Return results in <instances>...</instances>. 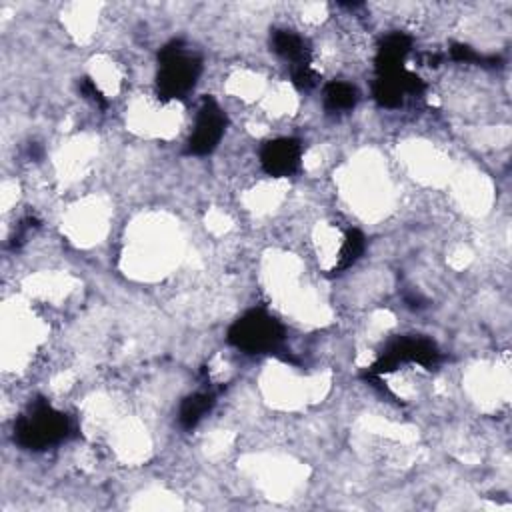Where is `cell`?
Wrapping results in <instances>:
<instances>
[{"label": "cell", "mask_w": 512, "mask_h": 512, "mask_svg": "<svg viewBox=\"0 0 512 512\" xmlns=\"http://www.w3.org/2000/svg\"><path fill=\"white\" fill-rule=\"evenodd\" d=\"M72 432L66 414L54 410L44 398L30 402L28 410L14 422V442L26 450H46L60 444Z\"/></svg>", "instance_id": "6da1fadb"}, {"label": "cell", "mask_w": 512, "mask_h": 512, "mask_svg": "<svg viewBox=\"0 0 512 512\" xmlns=\"http://www.w3.org/2000/svg\"><path fill=\"white\" fill-rule=\"evenodd\" d=\"M202 72L200 56L188 52L182 40H170L158 52L156 92L162 102L184 98Z\"/></svg>", "instance_id": "7a4b0ae2"}, {"label": "cell", "mask_w": 512, "mask_h": 512, "mask_svg": "<svg viewBox=\"0 0 512 512\" xmlns=\"http://www.w3.org/2000/svg\"><path fill=\"white\" fill-rule=\"evenodd\" d=\"M284 326L266 310L254 308L228 328V342L246 354H272L284 342Z\"/></svg>", "instance_id": "3957f363"}, {"label": "cell", "mask_w": 512, "mask_h": 512, "mask_svg": "<svg viewBox=\"0 0 512 512\" xmlns=\"http://www.w3.org/2000/svg\"><path fill=\"white\" fill-rule=\"evenodd\" d=\"M420 364L424 368H432L440 362V350L438 346L426 338V336H396L394 340H390L384 350L380 352V356L376 358V362L362 374V378H366L368 382L374 378H380L386 372L396 370L400 364Z\"/></svg>", "instance_id": "277c9868"}, {"label": "cell", "mask_w": 512, "mask_h": 512, "mask_svg": "<svg viewBox=\"0 0 512 512\" xmlns=\"http://www.w3.org/2000/svg\"><path fill=\"white\" fill-rule=\"evenodd\" d=\"M226 124H228V118H226V112L220 108V104L212 96H204L196 112L194 130L188 138L186 152L192 156H206L214 152L224 136Z\"/></svg>", "instance_id": "5b68a950"}, {"label": "cell", "mask_w": 512, "mask_h": 512, "mask_svg": "<svg viewBox=\"0 0 512 512\" xmlns=\"http://www.w3.org/2000/svg\"><path fill=\"white\" fill-rule=\"evenodd\" d=\"M302 144L296 138H274L260 148V166L272 178L292 176L300 168Z\"/></svg>", "instance_id": "8992f818"}, {"label": "cell", "mask_w": 512, "mask_h": 512, "mask_svg": "<svg viewBox=\"0 0 512 512\" xmlns=\"http://www.w3.org/2000/svg\"><path fill=\"white\" fill-rule=\"evenodd\" d=\"M424 88L426 86L420 76H416L414 72H408V70H400L394 74L376 76L372 94H374V100L382 108H398L404 102L406 94L418 96L424 92Z\"/></svg>", "instance_id": "52a82bcc"}, {"label": "cell", "mask_w": 512, "mask_h": 512, "mask_svg": "<svg viewBox=\"0 0 512 512\" xmlns=\"http://www.w3.org/2000/svg\"><path fill=\"white\" fill-rule=\"evenodd\" d=\"M412 50V38L404 32L388 34L376 52V76L380 74H394L404 70V60Z\"/></svg>", "instance_id": "ba28073f"}, {"label": "cell", "mask_w": 512, "mask_h": 512, "mask_svg": "<svg viewBox=\"0 0 512 512\" xmlns=\"http://www.w3.org/2000/svg\"><path fill=\"white\" fill-rule=\"evenodd\" d=\"M270 46L272 50L290 62L292 68L298 66H310V48L302 36H298L292 30H272L270 34Z\"/></svg>", "instance_id": "9c48e42d"}, {"label": "cell", "mask_w": 512, "mask_h": 512, "mask_svg": "<svg viewBox=\"0 0 512 512\" xmlns=\"http://www.w3.org/2000/svg\"><path fill=\"white\" fill-rule=\"evenodd\" d=\"M214 394L212 392H194L186 396L178 410V422L184 430H192L214 406Z\"/></svg>", "instance_id": "30bf717a"}, {"label": "cell", "mask_w": 512, "mask_h": 512, "mask_svg": "<svg viewBox=\"0 0 512 512\" xmlns=\"http://www.w3.org/2000/svg\"><path fill=\"white\" fill-rule=\"evenodd\" d=\"M358 104V90L342 80L328 82L324 86V108L330 114L350 112Z\"/></svg>", "instance_id": "8fae6325"}, {"label": "cell", "mask_w": 512, "mask_h": 512, "mask_svg": "<svg viewBox=\"0 0 512 512\" xmlns=\"http://www.w3.org/2000/svg\"><path fill=\"white\" fill-rule=\"evenodd\" d=\"M364 248H366V236L360 230H356V228L348 230L346 236H344L340 254H338V262L332 268V274H340V272L348 270L352 264H356L358 258L362 256Z\"/></svg>", "instance_id": "7c38bea8"}, {"label": "cell", "mask_w": 512, "mask_h": 512, "mask_svg": "<svg viewBox=\"0 0 512 512\" xmlns=\"http://www.w3.org/2000/svg\"><path fill=\"white\" fill-rule=\"evenodd\" d=\"M320 76L312 70V66H298L292 68V82L298 90H312L318 84Z\"/></svg>", "instance_id": "4fadbf2b"}, {"label": "cell", "mask_w": 512, "mask_h": 512, "mask_svg": "<svg viewBox=\"0 0 512 512\" xmlns=\"http://www.w3.org/2000/svg\"><path fill=\"white\" fill-rule=\"evenodd\" d=\"M78 90H80V94H82L84 98H88L90 102H94L98 108L106 110L108 100L102 96V92L96 88V84H94L90 78H80V80H78Z\"/></svg>", "instance_id": "5bb4252c"}]
</instances>
